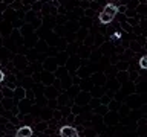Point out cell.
<instances>
[{"label":"cell","instance_id":"6da1fadb","mask_svg":"<svg viewBox=\"0 0 147 137\" xmlns=\"http://www.w3.org/2000/svg\"><path fill=\"white\" fill-rule=\"evenodd\" d=\"M117 14H118V6H117V5L107 3V5L103 8V11L100 12L98 20H100L101 25H109V23L112 21L115 17H117Z\"/></svg>","mask_w":147,"mask_h":137},{"label":"cell","instance_id":"7a4b0ae2","mask_svg":"<svg viewBox=\"0 0 147 137\" xmlns=\"http://www.w3.org/2000/svg\"><path fill=\"white\" fill-rule=\"evenodd\" d=\"M60 137H80L78 131L71 125H64L60 128Z\"/></svg>","mask_w":147,"mask_h":137},{"label":"cell","instance_id":"3957f363","mask_svg":"<svg viewBox=\"0 0 147 137\" xmlns=\"http://www.w3.org/2000/svg\"><path fill=\"white\" fill-rule=\"evenodd\" d=\"M14 137H32V128L31 126H20Z\"/></svg>","mask_w":147,"mask_h":137},{"label":"cell","instance_id":"277c9868","mask_svg":"<svg viewBox=\"0 0 147 137\" xmlns=\"http://www.w3.org/2000/svg\"><path fill=\"white\" fill-rule=\"evenodd\" d=\"M140 67H141V68H146V70H147V55H146V57H141V59H140Z\"/></svg>","mask_w":147,"mask_h":137},{"label":"cell","instance_id":"5b68a950","mask_svg":"<svg viewBox=\"0 0 147 137\" xmlns=\"http://www.w3.org/2000/svg\"><path fill=\"white\" fill-rule=\"evenodd\" d=\"M3 79H5V73H3L2 70H0V82H2Z\"/></svg>","mask_w":147,"mask_h":137}]
</instances>
